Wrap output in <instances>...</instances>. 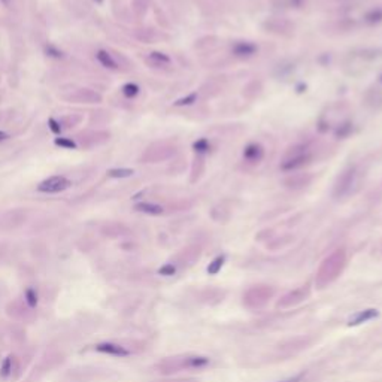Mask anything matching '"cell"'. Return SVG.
<instances>
[{
	"mask_svg": "<svg viewBox=\"0 0 382 382\" xmlns=\"http://www.w3.org/2000/svg\"><path fill=\"white\" fill-rule=\"evenodd\" d=\"M354 181H356V167L349 166L337 177L335 188H333V197L340 199V197H345L346 194H349V191L354 185Z\"/></svg>",
	"mask_w": 382,
	"mask_h": 382,
	"instance_id": "8992f818",
	"label": "cell"
},
{
	"mask_svg": "<svg viewBox=\"0 0 382 382\" xmlns=\"http://www.w3.org/2000/svg\"><path fill=\"white\" fill-rule=\"evenodd\" d=\"M224 261H225V257L224 255H218V257H215L211 263H209V266H208V273L209 275H217L221 268L224 266Z\"/></svg>",
	"mask_w": 382,
	"mask_h": 382,
	"instance_id": "7402d4cb",
	"label": "cell"
},
{
	"mask_svg": "<svg viewBox=\"0 0 382 382\" xmlns=\"http://www.w3.org/2000/svg\"><path fill=\"white\" fill-rule=\"evenodd\" d=\"M261 90H263L261 84L258 81H252V82H249L247 87L244 89V96H247L249 91H252V94H251V100H252V99H255L261 93Z\"/></svg>",
	"mask_w": 382,
	"mask_h": 382,
	"instance_id": "cb8c5ba5",
	"label": "cell"
},
{
	"mask_svg": "<svg viewBox=\"0 0 382 382\" xmlns=\"http://www.w3.org/2000/svg\"><path fill=\"white\" fill-rule=\"evenodd\" d=\"M25 302L30 308H35L38 305V292L35 291L33 288L25 290Z\"/></svg>",
	"mask_w": 382,
	"mask_h": 382,
	"instance_id": "d6a6232c",
	"label": "cell"
},
{
	"mask_svg": "<svg viewBox=\"0 0 382 382\" xmlns=\"http://www.w3.org/2000/svg\"><path fill=\"white\" fill-rule=\"evenodd\" d=\"M70 187V181L65 177H51L48 180L42 181L38 187V190L41 193H46V194H55V193H62L65 190H68Z\"/></svg>",
	"mask_w": 382,
	"mask_h": 382,
	"instance_id": "ba28073f",
	"label": "cell"
},
{
	"mask_svg": "<svg viewBox=\"0 0 382 382\" xmlns=\"http://www.w3.org/2000/svg\"><path fill=\"white\" fill-rule=\"evenodd\" d=\"M204 173V157L200 154H196L193 166H191V184L197 182Z\"/></svg>",
	"mask_w": 382,
	"mask_h": 382,
	"instance_id": "9a60e30c",
	"label": "cell"
},
{
	"mask_svg": "<svg viewBox=\"0 0 382 382\" xmlns=\"http://www.w3.org/2000/svg\"><path fill=\"white\" fill-rule=\"evenodd\" d=\"M173 156H175V146H172L169 143H156L145 151V154L142 156V160L145 163H158V161H164Z\"/></svg>",
	"mask_w": 382,
	"mask_h": 382,
	"instance_id": "52a82bcc",
	"label": "cell"
},
{
	"mask_svg": "<svg viewBox=\"0 0 382 382\" xmlns=\"http://www.w3.org/2000/svg\"><path fill=\"white\" fill-rule=\"evenodd\" d=\"M94 349L97 352H102V354H108V356H113V357H127L130 356V351L127 348H124L123 345H118V343H113V342H103V343H97L94 346Z\"/></svg>",
	"mask_w": 382,
	"mask_h": 382,
	"instance_id": "30bf717a",
	"label": "cell"
},
{
	"mask_svg": "<svg viewBox=\"0 0 382 382\" xmlns=\"http://www.w3.org/2000/svg\"><path fill=\"white\" fill-rule=\"evenodd\" d=\"M217 38L215 36H206V38H203L200 39L197 44H196V48H199V49H203V48H212V46L217 45Z\"/></svg>",
	"mask_w": 382,
	"mask_h": 382,
	"instance_id": "f546056e",
	"label": "cell"
},
{
	"mask_svg": "<svg viewBox=\"0 0 382 382\" xmlns=\"http://www.w3.org/2000/svg\"><path fill=\"white\" fill-rule=\"evenodd\" d=\"M2 2H3L5 5H9V0H2Z\"/></svg>",
	"mask_w": 382,
	"mask_h": 382,
	"instance_id": "f35d334b",
	"label": "cell"
},
{
	"mask_svg": "<svg viewBox=\"0 0 382 382\" xmlns=\"http://www.w3.org/2000/svg\"><path fill=\"white\" fill-rule=\"evenodd\" d=\"M312 181H314V177L311 173H306V172L305 173H292L284 180V185L287 188H291V190H302V188H306Z\"/></svg>",
	"mask_w": 382,
	"mask_h": 382,
	"instance_id": "8fae6325",
	"label": "cell"
},
{
	"mask_svg": "<svg viewBox=\"0 0 382 382\" xmlns=\"http://www.w3.org/2000/svg\"><path fill=\"white\" fill-rule=\"evenodd\" d=\"M303 376H305V373H299V375H296V376H291V378H288V379H284V381L279 382H302Z\"/></svg>",
	"mask_w": 382,
	"mask_h": 382,
	"instance_id": "8d00e7d4",
	"label": "cell"
},
{
	"mask_svg": "<svg viewBox=\"0 0 382 382\" xmlns=\"http://www.w3.org/2000/svg\"><path fill=\"white\" fill-rule=\"evenodd\" d=\"M209 142H208V139H199V140H196L194 143H193V148H194V153L196 154H200L203 156L204 153H208L209 151Z\"/></svg>",
	"mask_w": 382,
	"mask_h": 382,
	"instance_id": "4316f807",
	"label": "cell"
},
{
	"mask_svg": "<svg viewBox=\"0 0 382 382\" xmlns=\"http://www.w3.org/2000/svg\"><path fill=\"white\" fill-rule=\"evenodd\" d=\"M175 272H177V268L173 266V265H164V266H161L160 269H158V273L160 275H163V276H172V275H175Z\"/></svg>",
	"mask_w": 382,
	"mask_h": 382,
	"instance_id": "836d02e7",
	"label": "cell"
},
{
	"mask_svg": "<svg viewBox=\"0 0 382 382\" xmlns=\"http://www.w3.org/2000/svg\"><path fill=\"white\" fill-rule=\"evenodd\" d=\"M305 0H272L275 6L279 8H300Z\"/></svg>",
	"mask_w": 382,
	"mask_h": 382,
	"instance_id": "d4e9b609",
	"label": "cell"
},
{
	"mask_svg": "<svg viewBox=\"0 0 382 382\" xmlns=\"http://www.w3.org/2000/svg\"><path fill=\"white\" fill-rule=\"evenodd\" d=\"M379 316V312L376 309H364V311H360L356 315H352L348 321V326L349 327H356V326H360L363 322H367L373 318H378Z\"/></svg>",
	"mask_w": 382,
	"mask_h": 382,
	"instance_id": "5bb4252c",
	"label": "cell"
},
{
	"mask_svg": "<svg viewBox=\"0 0 382 382\" xmlns=\"http://www.w3.org/2000/svg\"><path fill=\"white\" fill-rule=\"evenodd\" d=\"M197 100V93H191L185 97H181L175 102V106H188V105H193L194 102Z\"/></svg>",
	"mask_w": 382,
	"mask_h": 382,
	"instance_id": "83f0119b",
	"label": "cell"
},
{
	"mask_svg": "<svg viewBox=\"0 0 382 382\" xmlns=\"http://www.w3.org/2000/svg\"><path fill=\"white\" fill-rule=\"evenodd\" d=\"M178 382H194V381H178Z\"/></svg>",
	"mask_w": 382,
	"mask_h": 382,
	"instance_id": "ab89813d",
	"label": "cell"
},
{
	"mask_svg": "<svg viewBox=\"0 0 382 382\" xmlns=\"http://www.w3.org/2000/svg\"><path fill=\"white\" fill-rule=\"evenodd\" d=\"M265 148L257 143V142H251L248 143L247 146L244 148V160L247 163H252V164H257L260 163L263 158H265Z\"/></svg>",
	"mask_w": 382,
	"mask_h": 382,
	"instance_id": "4fadbf2b",
	"label": "cell"
},
{
	"mask_svg": "<svg viewBox=\"0 0 382 382\" xmlns=\"http://www.w3.org/2000/svg\"><path fill=\"white\" fill-rule=\"evenodd\" d=\"M258 52V46L248 41H239L231 46V55L236 58H249Z\"/></svg>",
	"mask_w": 382,
	"mask_h": 382,
	"instance_id": "9c48e42d",
	"label": "cell"
},
{
	"mask_svg": "<svg viewBox=\"0 0 382 382\" xmlns=\"http://www.w3.org/2000/svg\"><path fill=\"white\" fill-rule=\"evenodd\" d=\"M209 363L208 357L203 356H184V357H175V359L167 360L163 363V370L164 373H172L178 372L182 369H200L204 367Z\"/></svg>",
	"mask_w": 382,
	"mask_h": 382,
	"instance_id": "3957f363",
	"label": "cell"
},
{
	"mask_svg": "<svg viewBox=\"0 0 382 382\" xmlns=\"http://www.w3.org/2000/svg\"><path fill=\"white\" fill-rule=\"evenodd\" d=\"M72 99L76 100V102H84V103H97V102H100V96L91 90H79Z\"/></svg>",
	"mask_w": 382,
	"mask_h": 382,
	"instance_id": "ac0fdd59",
	"label": "cell"
},
{
	"mask_svg": "<svg viewBox=\"0 0 382 382\" xmlns=\"http://www.w3.org/2000/svg\"><path fill=\"white\" fill-rule=\"evenodd\" d=\"M12 373V357H6L2 363V367H0V375L3 378H8L9 375Z\"/></svg>",
	"mask_w": 382,
	"mask_h": 382,
	"instance_id": "f1b7e54d",
	"label": "cell"
},
{
	"mask_svg": "<svg viewBox=\"0 0 382 382\" xmlns=\"http://www.w3.org/2000/svg\"><path fill=\"white\" fill-rule=\"evenodd\" d=\"M123 94L126 96V97H129V99H133L135 96L139 94V87L133 84V82H129V84H126L124 87H123Z\"/></svg>",
	"mask_w": 382,
	"mask_h": 382,
	"instance_id": "4dcf8cb0",
	"label": "cell"
},
{
	"mask_svg": "<svg viewBox=\"0 0 382 382\" xmlns=\"http://www.w3.org/2000/svg\"><path fill=\"white\" fill-rule=\"evenodd\" d=\"M314 160L312 150L308 143H297L287 150L281 161V170L284 172H296L302 167H306Z\"/></svg>",
	"mask_w": 382,
	"mask_h": 382,
	"instance_id": "7a4b0ae2",
	"label": "cell"
},
{
	"mask_svg": "<svg viewBox=\"0 0 382 382\" xmlns=\"http://www.w3.org/2000/svg\"><path fill=\"white\" fill-rule=\"evenodd\" d=\"M48 124H49V129H51V132H52V133L58 135V133L62 132L60 123H58L57 120H54V118H49V120H48Z\"/></svg>",
	"mask_w": 382,
	"mask_h": 382,
	"instance_id": "e575fe53",
	"label": "cell"
},
{
	"mask_svg": "<svg viewBox=\"0 0 382 382\" xmlns=\"http://www.w3.org/2000/svg\"><path fill=\"white\" fill-rule=\"evenodd\" d=\"M363 21L367 25H375L382 21V8H372L363 15Z\"/></svg>",
	"mask_w": 382,
	"mask_h": 382,
	"instance_id": "d6986e66",
	"label": "cell"
},
{
	"mask_svg": "<svg viewBox=\"0 0 382 382\" xmlns=\"http://www.w3.org/2000/svg\"><path fill=\"white\" fill-rule=\"evenodd\" d=\"M96 2H99V3H102V2H103V0H96Z\"/></svg>",
	"mask_w": 382,
	"mask_h": 382,
	"instance_id": "60d3db41",
	"label": "cell"
},
{
	"mask_svg": "<svg viewBox=\"0 0 382 382\" xmlns=\"http://www.w3.org/2000/svg\"><path fill=\"white\" fill-rule=\"evenodd\" d=\"M263 28L269 33H273L276 36H282V38H291L294 35V24L287 20V18H281V17H270L265 23Z\"/></svg>",
	"mask_w": 382,
	"mask_h": 382,
	"instance_id": "5b68a950",
	"label": "cell"
},
{
	"mask_svg": "<svg viewBox=\"0 0 382 382\" xmlns=\"http://www.w3.org/2000/svg\"><path fill=\"white\" fill-rule=\"evenodd\" d=\"M352 133V123L351 121H345V123H342L339 127H337V130L335 132V135L339 139H345V137H348V136Z\"/></svg>",
	"mask_w": 382,
	"mask_h": 382,
	"instance_id": "603a6c76",
	"label": "cell"
},
{
	"mask_svg": "<svg viewBox=\"0 0 382 382\" xmlns=\"http://www.w3.org/2000/svg\"><path fill=\"white\" fill-rule=\"evenodd\" d=\"M46 52L49 54V55H52V57H62L63 54H62V51H58V49H55V48H52V46H48L46 48Z\"/></svg>",
	"mask_w": 382,
	"mask_h": 382,
	"instance_id": "d590c367",
	"label": "cell"
},
{
	"mask_svg": "<svg viewBox=\"0 0 382 382\" xmlns=\"http://www.w3.org/2000/svg\"><path fill=\"white\" fill-rule=\"evenodd\" d=\"M346 265V252L345 249H336L333 254H330L319 266L316 278H315V285L318 288H326L329 284H332L335 279L339 278L342 270Z\"/></svg>",
	"mask_w": 382,
	"mask_h": 382,
	"instance_id": "6da1fadb",
	"label": "cell"
},
{
	"mask_svg": "<svg viewBox=\"0 0 382 382\" xmlns=\"http://www.w3.org/2000/svg\"><path fill=\"white\" fill-rule=\"evenodd\" d=\"M55 145L62 146V148H66V150H75L76 148V143L72 139H68V137H57Z\"/></svg>",
	"mask_w": 382,
	"mask_h": 382,
	"instance_id": "1f68e13d",
	"label": "cell"
},
{
	"mask_svg": "<svg viewBox=\"0 0 382 382\" xmlns=\"http://www.w3.org/2000/svg\"><path fill=\"white\" fill-rule=\"evenodd\" d=\"M273 292H275L273 288L266 287V285L252 287L244 296V303H245V306L249 308V309H260V308H263L269 302L270 297L273 296Z\"/></svg>",
	"mask_w": 382,
	"mask_h": 382,
	"instance_id": "277c9868",
	"label": "cell"
},
{
	"mask_svg": "<svg viewBox=\"0 0 382 382\" xmlns=\"http://www.w3.org/2000/svg\"><path fill=\"white\" fill-rule=\"evenodd\" d=\"M135 173V170L133 169H111L109 172H108V175L111 177V178H129V177H132Z\"/></svg>",
	"mask_w": 382,
	"mask_h": 382,
	"instance_id": "484cf974",
	"label": "cell"
},
{
	"mask_svg": "<svg viewBox=\"0 0 382 382\" xmlns=\"http://www.w3.org/2000/svg\"><path fill=\"white\" fill-rule=\"evenodd\" d=\"M150 62L153 65H156L158 68H163V66H169L170 65V57L164 52H158V51H154L150 54Z\"/></svg>",
	"mask_w": 382,
	"mask_h": 382,
	"instance_id": "ffe728a7",
	"label": "cell"
},
{
	"mask_svg": "<svg viewBox=\"0 0 382 382\" xmlns=\"http://www.w3.org/2000/svg\"><path fill=\"white\" fill-rule=\"evenodd\" d=\"M96 57H97V60H99V63L102 65V66H105V68L108 69H116V62L112 58V55L109 54V52H106V51H99L97 54H96Z\"/></svg>",
	"mask_w": 382,
	"mask_h": 382,
	"instance_id": "44dd1931",
	"label": "cell"
},
{
	"mask_svg": "<svg viewBox=\"0 0 382 382\" xmlns=\"http://www.w3.org/2000/svg\"><path fill=\"white\" fill-rule=\"evenodd\" d=\"M211 217L215 221H218V223H225L230 218V208L225 206V203H220V204H217V206L212 208Z\"/></svg>",
	"mask_w": 382,
	"mask_h": 382,
	"instance_id": "2e32d148",
	"label": "cell"
},
{
	"mask_svg": "<svg viewBox=\"0 0 382 382\" xmlns=\"http://www.w3.org/2000/svg\"><path fill=\"white\" fill-rule=\"evenodd\" d=\"M308 288H297V290H294V291H290L288 294H285L281 300H279V303H278V306L279 308H290V306H294V305H297V303H300V302H303L306 297H308Z\"/></svg>",
	"mask_w": 382,
	"mask_h": 382,
	"instance_id": "7c38bea8",
	"label": "cell"
},
{
	"mask_svg": "<svg viewBox=\"0 0 382 382\" xmlns=\"http://www.w3.org/2000/svg\"><path fill=\"white\" fill-rule=\"evenodd\" d=\"M136 211L139 212H143V214H148V215H161L164 212L163 206H160L157 203H151V202H140L137 203L135 206Z\"/></svg>",
	"mask_w": 382,
	"mask_h": 382,
	"instance_id": "e0dca14e",
	"label": "cell"
},
{
	"mask_svg": "<svg viewBox=\"0 0 382 382\" xmlns=\"http://www.w3.org/2000/svg\"><path fill=\"white\" fill-rule=\"evenodd\" d=\"M5 139H8V133H5V132H0V142H3Z\"/></svg>",
	"mask_w": 382,
	"mask_h": 382,
	"instance_id": "74e56055",
	"label": "cell"
}]
</instances>
